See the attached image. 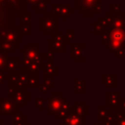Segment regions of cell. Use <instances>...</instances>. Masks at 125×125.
<instances>
[{
  "label": "cell",
  "mask_w": 125,
  "mask_h": 125,
  "mask_svg": "<svg viewBox=\"0 0 125 125\" xmlns=\"http://www.w3.org/2000/svg\"><path fill=\"white\" fill-rule=\"evenodd\" d=\"M107 47L115 52L118 49H125V29L111 28L107 32Z\"/></svg>",
  "instance_id": "1"
},
{
  "label": "cell",
  "mask_w": 125,
  "mask_h": 125,
  "mask_svg": "<svg viewBox=\"0 0 125 125\" xmlns=\"http://www.w3.org/2000/svg\"><path fill=\"white\" fill-rule=\"evenodd\" d=\"M105 21L111 28H120L125 29V17L124 14H107Z\"/></svg>",
  "instance_id": "2"
},
{
  "label": "cell",
  "mask_w": 125,
  "mask_h": 125,
  "mask_svg": "<svg viewBox=\"0 0 125 125\" xmlns=\"http://www.w3.org/2000/svg\"><path fill=\"white\" fill-rule=\"evenodd\" d=\"M98 1L99 0H79V3H80L79 6H80V9H81V12L83 11V9H85L86 11H89L91 9L92 12H94L95 5ZM86 11L84 13H86Z\"/></svg>",
  "instance_id": "3"
},
{
  "label": "cell",
  "mask_w": 125,
  "mask_h": 125,
  "mask_svg": "<svg viewBox=\"0 0 125 125\" xmlns=\"http://www.w3.org/2000/svg\"><path fill=\"white\" fill-rule=\"evenodd\" d=\"M54 7V11H56V13L58 14V15H60V16H62V12H61V10H62L63 11V16L64 17H68L69 16V14L71 13V12H73V9H71V7H70V5H63V9H62V5H54L53 6Z\"/></svg>",
  "instance_id": "4"
},
{
  "label": "cell",
  "mask_w": 125,
  "mask_h": 125,
  "mask_svg": "<svg viewBox=\"0 0 125 125\" xmlns=\"http://www.w3.org/2000/svg\"><path fill=\"white\" fill-rule=\"evenodd\" d=\"M120 97L118 93H108L107 94V104L108 105H119Z\"/></svg>",
  "instance_id": "5"
},
{
  "label": "cell",
  "mask_w": 125,
  "mask_h": 125,
  "mask_svg": "<svg viewBox=\"0 0 125 125\" xmlns=\"http://www.w3.org/2000/svg\"><path fill=\"white\" fill-rule=\"evenodd\" d=\"M93 27H94V34H104L105 31V25L100 23V22H93Z\"/></svg>",
  "instance_id": "6"
},
{
  "label": "cell",
  "mask_w": 125,
  "mask_h": 125,
  "mask_svg": "<svg viewBox=\"0 0 125 125\" xmlns=\"http://www.w3.org/2000/svg\"><path fill=\"white\" fill-rule=\"evenodd\" d=\"M103 82L106 85L107 88H114V75H104Z\"/></svg>",
  "instance_id": "7"
},
{
  "label": "cell",
  "mask_w": 125,
  "mask_h": 125,
  "mask_svg": "<svg viewBox=\"0 0 125 125\" xmlns=\"http://www.w3.org/2000/svg\"><path fill=\"white\" fill-rule=\"evenodd\" d=\"M110 7H111V14H118L119 13V7H120L119 4H111Z\"/></svg>",
  "instance_id": "8"
},
{
  "label": "cell",
  "mask_w": 125,
  "mask_h": 125,
  "mask_svg": "<svg viewBox=\"0 0 125 125\" xmlns=\"http://www.w3.org/2000/svg\"><path fill=\"white\" fill-rule=\"evenodd\" d=\"M115 53V57L119 58V57H123L125 55V49H118L117 51L114 52Z\"/></svg>",
  "instance_id": "9"
},
{
  "label": "cell",
  "mask_w": 125,
  "mask_h": 125,
  "mask_svg": "<svg viewBox=\"0 0 125 125\" xmlns=\"http://www.w3.org/2000/svg\"><path fill=\"white\" fill-rule=\"evenodd\" d=\"M119 107H120V110L125 111V98H121V99H120Z\"/></svg>",
  "instance_id": "10"
},
{
  "label": "cell",
  "mask_w": 125,
  "mask_h": 125,
  "mask_svg": "<svg viewBox=\"0 0 125 125\" xmlns=\"http://www.w3.org/2000/svg\"><path fill=\"white\" fill-rule=\"evenodd\" d=\"M116 125H125V115L116 120Z\"/></svg>",
  "instance_id": "11"
}]
</instances>
